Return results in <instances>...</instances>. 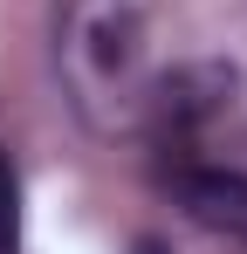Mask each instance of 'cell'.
Here are the masks:
<instances>
[{
	"label": "cell",
	"instance_id": "cell-2",
	"mask_svg": "<svg viewBox=\"0 0 247 254\" xmlns=\"http://www.w3.org/2000/svg\"><path fill=\"white\" fill-rule=\"evenodd\" d=\"M165 179H172V192L185 199L192 220L220 227V234H247V165L241 158L185 144V151H165Z\"/></svg>",
	"mask_w": 247,
	"mask_h": 254
},
{
	"label": "cell",
	"instance_id": "cell-4",
	"mask_svg": "<svg viewBox=\"0 0 247 254\" xmlns=\"http://www.w3.org/2000/svg\"><path fill=\"white\" fill-rule=\"evenodd\" d=\"M137 254H172V248H165V241H137Z\"/></svg>",
	"mask_w": 247,
	"mask_h": 254
},
{
	"label": "cell",
	"instance_id": "cell-1",
	"mask_svg": "<svg viewBox=\"0 0 247 254\" xmlns=\"http://www.w3.org/2000/svg\"><path fill=\"white\" fill-rule=\"evenodd\" d=\"M158 0H62L55 7V69L69 103L96 130H124L144 117V96L158 83L151 62Z\"/></svg>",
	"mask_w": 247,
	"mask_h": 254
},
{
	"label": "cell",
	"instance_id": "cell-3",
	"mask_svg": "<svg viewBox=\"0 0 247 254\" xmlns=\"http://www.w3.org/2000/svg\"><path fill=\"white\" fill-rule=\"evenodd\" d=\"M0 254H21V172L0 158Z\"/></svg>",
	"mask_w": 247,
	"mask_h": 254
}]
</instances>
